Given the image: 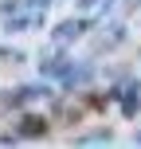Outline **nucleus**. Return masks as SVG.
Segmentation results:
<instances>
[{
	"label": "nucleus",
	"mask_w": 141,
	"mask_h": 149,
	"mask_svg": "<svg viewBox=\"0 0 141 149\" xmlns=\"http://www.w3.org/2000/svg\"><path fill=\"white\" fill-rule=\"evenodd\" d=\"M47 130H51V126H47V118H43V114H24L16 134H20V137H43Z\"/></svg>",
	"instance_id": "obj_1"
},
{
	"label": "nucleus",
	"mask_w": 141,
	"mask_h": 149,
	"mask_svg": "<svg viewBox=\"0 0 141 149\" xmlns=\"http://www.w3.org/2000/svg\"><path fill=\"white\" fill-rule=\"evenodd\" d=\"M86 28H90V20H63L59 28H55V39H59V43H67V39H78Z\"/></svg>",
	"instance_id": "obj_2"
},
{
	"label": "nucleus",
	"mask_w": 141,
	"mask_h": 149,
	"mask_svg": "<svg viewBox=\"0 0 141 149\" xmlns=\"http://www.w3.org/2000/svg\"><path fill=\"white\" fill-rule=\"evenodd\" d=\"M82 145H90V141H110V130H102V134H86V137H78Z\"/></svg>",
	"instance_id": "obj_3"
},
{
	"label": "nucleus",
	"mask_w": 141,
	"mask_h": 149,
	"mask_svg": "<svg viewBox=\"0 0 141 149\" xmlns=\"http://www.w3.org/2000/svg\"><path fill=\"white\" fill-rule=\"evenodd\" d=\"M94 4H102V0H78V8H94Z\"/></svg>",
	"instance_id": "obj_4"
}]
</instances>
